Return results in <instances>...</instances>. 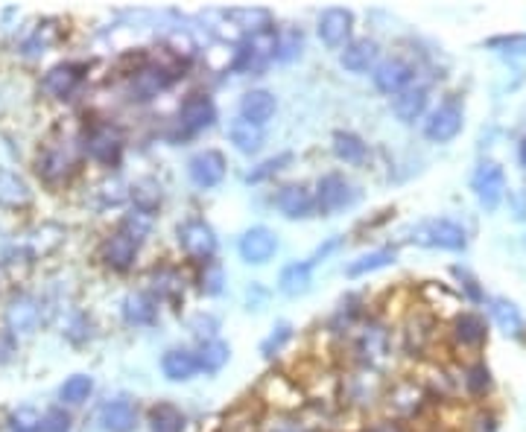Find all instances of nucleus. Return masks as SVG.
<instances>
[{
    "instance_id": "49530a36",
    "label": "nucleus",
    "mask_w": 526,
    "mask_h": 432,
    "mask_svg": "<svg viewBox=\"0 0 526 432\" xmlns=\"http://www.w3.org/2000/svg\"><path fill=\"white\" fill-rule=\"evenodd\" d=\"M489 47H506L503 53H526V38L511 35V38H491Z\"/></svg>"
},
{
    "instance_id": "2f4dec72",
    "label": "nucleus",
    "mask_w": 526,
    "mask_h": 432,
    "mask_svg": "<svg viewBox=\"0 0 526 432\" xmlns=\"http://www.w3.org/2000/svg\"><path fill=\"white\" fill-rule=\"evenodd\" d=\"M395 248H375V252L369 255H359L357 260L349 263V269H345V275L349 277H359V275H369V272H378V269H386L395 263Z\"/></svg>"
},
{
    "instance_id": "ddd939ff",
    "label": "nucleus",
    "mask_w": 526,
    "mask_h": 432,
    "mask_svg": "<svg viewBox=\"0 0 526 432\" xmlns=\"http://www.w3.org/2000/svg\"><path fill=\"white\" fill-rule=\"evenodd\" d=\"M187 176L197 187L211 190L226 178V158L217 149H202L187 161Z\"/></svg>"
},
{
    "instance_id": "412c9836",
    "label": "nucleus",
    "mask_w": 526,
    "mask_h": 432,
    "mask_svg": "<svg viewBox=\"0 0 526 432\" xmlns=\"http://www.w3.org/2000/svg\"><path fill=\"white\" fill-rule=\"evenodd\" d=\"M100 424L106 432H132L137 424V409L135 403L126 397H115L108 400L106 407L100 409Z\"/></svg>"
},
{
    "instance_id": "a878e982",
    "label": "nucleus",
    "mask_w": 526,
    "mask_h": 432,
    "mask_svg": "<svg viewBox=\"0 0 526 432\" xmlns=\"http://www.w3.org/2000/svg\"><path fill=\"white\" fill-rule=\"evenodd\" d=\"M310 284H313V263L310 260L289 263V266H284V272L278 277V289L284 292V296H289V298L304 296V292L310 289Z\"/></svg>"
},
{
    "instance_id": "5701e85b",
    "label": "nucleus",
    "mask_w": 526,
    "mask_h": 432,
    "mask_svg": "<svg viewBox=\"0 0 526 432\" xmlns=\"http://www.w3.org/2000/svg\"><path fill=\"white\" fill-rule=\"evenodd\" d=\"M161 371H164V377L173 383H187L197 377L199 359H197V354L185 351V347H173V351L161 357Z\"/></svg>"
},
{
    "instance_id": "f704fd0d",
    "label": "nucleus",
    "mask_w": 526,
    "mask_h": 432,
    "mask_svg": "<svg viewBox=\"0 0 526 432\" xmlns=\"http://www.w3.org/2000/svg\"><path fill=\"white\" fill-rule=\"evenodd\" d=\"M228 357H231V347H228L226 342H219V339H207V342H202L199 354H197L199 368L207 371V374H217V371L228 362Z\"/></svg>"
},
{
    "instance_id": "1a4fd4ad",
    "label": "nucleus",
    "mask_w": 526,
    "mask_h": 432,
    "mask_svg": "<svg viewBox=\"0 0 526 432\" xmlns=\"http://www.w3.org/2000/svg\"><path fill=\"white\" fill-rule=\"evenodd\" d=\"M371 79H375V88L380 94L398 96L415 85V65L400 59V55H392V59H383L375 71H371Z\"/></svg>"
},
{
    "instance_id": "2eb2a0df",
    "label": "nucleus",
    "mask_w": 526,
    "mask_h": 432,
    "mask_svg": "<svg viewBox=\"0 0 526 432\" xmlns=\"http://www.w3.org/2000/svg\"><path fill=\"white\" fill-rule=\"evenodd\" d=\"M380 47L375 38H357L339 53V65L349 74H369L380 65Z\"/></svg>"
},
{
    "instance_id": "c9c22d12",
    "label": "nucleus",
    "mask_w": 526,
    "mask_h": 432,
    "mask_svg": "<svg viewBox=\"0 0 526 432\" xmlns=\"http://www.w3.org/2000/svg\"><path fill=\"white\" fill-rule=\"evenodd\" d=\"M462 386L470 397H486L491 392V371L486 362H470L462 374Z\"/></svg>"
},
{
    "instance_id": "aec40b11",
    "label": "nucleus",
    "mask_w": 526,
    "mask_h": 432,
    "mask_svg": "<svg viewBox=\"0 0 526 432\" xmlns=\"http://www.w3.org/2000/svg\"><path fill=\"white\" fill-rule=\"evenodd\" d=\"M357 354L366 366H378L389 354V333L380 325H366L357 337Z\"/></svg>"
},
{
    "instance_id": "393cba45",
    "label": "nucleus",
    "mask_w": 526,
    "mask_h": 432,
    "mask_svg": "<svg viewBox=\"0 0 526 432\" xmlns=\"http://www.w3.org/2000/svg\"><path fill=\"white\" fill-rule=\"evenodd\" d=\"M427 100H430V91H427V85H412L407 88L404 94H398L392 100V111L395 117L400 123H415L427 108Z\"/></svg>"
},
{
    "instance_id": "864d4df0",
    "label": "nucleus",
    "mask_w": 526,
    "mask_h": 432,
    "mask_svg": "<svg viewBox=\"0 0 526 432\" xmlns=\"http://www.w3.org/2000/svg\"><path fill=\"white\" fill-rule=\"evenodd\" d=\"M275 432H308V429H298V427H278Z\"/></svg>"
},
{
    "instance_id": "bb28decb",
    "label": "nucleus",
    "mask_w": 526,
    "mask_h": 432,
    "mask_svg": "<svg viewBox=\"0 0 526 432\" xmlns=\"http://www.w3.org/2000/svg\"><path fill=\"white\" fill-rule=\"evenodd\" d=\"M123 318L135 327H147L158 318V301L147 296V292H132L123 301Z\"/></svg>"
},
{
    "instance_id": "603ef678",
    "label": "nucleus",
    "mask_w": 526,
    "mask_h": 432,
    "mask_svg": "<svg viewBox=\"0 0 526 432\" xmlns=\"http://www.w3.org/2000/svg\"><path fill=\"white\" fill-rule=\"evenodd\" d=\"M518 161H521V166L526 170V135H523V141H521V146H518Z\"/></svg>"
},
{
    "instance_id": "c756f323",
    "label": "nucleus",
    "mask_w": 526,
    "mask_h": 432,
    "mask_svg": "<svg viewBox=\"0 0 526 432\" xmlns=\"http://www.w3.org/2000/svg\"><path fill=\"white\" fill-rule=\"evenodd\" d=\"M228 141L234 144V149L243 152V156H258L263 146V132L255 123H246L243 117H238V120H231V126H228Z\"/></svg>"
},
{
    "instance_id": "4468645a",
    "label": "nucleus",
    "mask_w": 526,
    "mask_h": 432,
    "mask_svg": "<svg viewBox=\"0 0 526 432\" xmlns=\"http://www.w3.org/2000/svg\"><path fill=\"white\" fill-rule=\"evenodd\" d=\"M275 207L287 219H308L316 211V193H310L304 185H284L275 193Z\"/></svg>"
},
{
    "instance_id": "72a5a7b5",
    "label": "nucleus",
    "mask_w": 526,
    "mask_h": 432,
    "mask_svg": "<svg viewBox=\"0 0 526 432\" xmlns=\"http://www.w3.org/2000/svg\"><path fill=\"white\" fill-rule=\"evenodd\" d=\"M164 199V193H161V185L156 178H141V181H135V187H132V202H135V211H141V214H156L158 211V205Z\"/></svg>"
},
{
    "instance_id": "4be33fe9",
    "label": "nucleus",
    "mask_w": 526,
    "mask_h": 432,
    "mask_svg": "<svg viewBox=\"0 0 526 432\" xmlns=\"http://www.w3.org/2000/svg\"><path fill=\"white\" fill-rule=\"evenodd\" d=\"M489 313H491V318H494V325L501 327L506 337H511V339H523V337H526L523 313L518 310L515 301H509V298H491V301H489Z\"/></svg>"
},
{
    "instance_id": "3c124183",
    "label": "nucleus",
    "mask_w": 526,
    "mask_h": 432,
    "mask_svg": "<svg viewBox=\"0 0 526 432\" xmlns=\"http://www.w3.org/2000/svg\"><path fill=\"white\" fill-rule=\"evenodd\" d=\"M363 432H404L398 424H392V421H380V424H375V427H369V429H363Z\"/></svg>"
},
{
    "instance_id": "cd10ccee",
    "label": "nucleus",
    "mask_w": 526,
    "mask_h": 432,
    "mask_svg": "<svg viewBox=\"0 0 526 432\" xmlns=\"http://www.w3.org/2000/svg\"><path fill=\"white\" fill-rule=\"evenodd\" d=\"M38 316H41V313H38L35 298L18 296V298H12L9 310H6V325H9L12 333H30V330H35V325H38Z\"/></svg>"
},
{
    "instance_id": "6e6552de",
    "label": "nucleus",
    "mask_w": 526,
    "mask_h": 432,
    "mask_svg": "<svg viewBox=\"0 0 526 432\" xmlns=\"http://www.w3.org/2000/svg\"><path fill=\"white\" fill-rule=\"evenodd\" d=\"M178 246L190 260L211 263L217 255V234L202 219H187L178 226Z\"/></svg>"
},
{
    "instance_id": "423d86ee",
    "label": "nucleus",
    "mask_w": 526,
    "mask_h": 432,
    "mask_svg": "<svg viewBox=\"0 0 526 432\" xmlns=\"http://www.w3.org/2000/svg\"><path fill=\"white\" fill-rule=\"evenodd\" d=\"M470 190H474L477 202L486 207V211H497L506 199V173L497 161H482L474 178H470Z\"/></svg>"
},
{
    "instance_id": "09e8293b",
    "label": "nucleus",
    "mask_w": 526,
    "mask_h": 432,
    "mask_svg": "<svg viewBox=\"0 0 526 432\" xmlns=\"http://www.w3.org/2000/svg\"><path fill=\"white\" fill-rule=\"evenodd\" d=\"M453 272H456V277H462V281H465L462 286L468 289V298H470V301H482V298H486V296H482V289L477 286V281H474V277H470L468 272H462V269H453Z\"/></svg>"
},
{
    "instance_id": "7ed1b4c3",
    "label": "nucleus",
    "mask_w": 526,
    "mask_h": 432,
    "mask_svg": "<svg viewBox=\"0 0 526 432\" xmlns=\"http://www.w3.org/2000/svg\"><path fill=\"white\" fill-rule=\"evenodd\" d=\"M86 152L103 166H117L123 158V132L108 120L94 123L86 129Z\"/></svg>"
},
{
    "instance_id": "a211bd4d",
    "label": "nucleus",
    "mask_w": 526,
    "mask_h": 432,
    "mask_svg": "<svg viewBox=\"0 0 526 432\" xmlns=\"http://www.w3.org/2000/svg\"><path fill=\"white\" fill-rule=\"evenodd\" d=\"M137 246L141 243H137L135 236H129L126 231H115L103 243V263L115 272H126L137 257Z\"/></svg>"
},
{
    "instance_id": "4c0bfd02",
    "label": "nucleus",
    "mask_w": 526,
    "mask_h": 432,
    "mask_svg": "<svg viewBox=\"0 0 526 432\" xmlns=\"http://www.w3.org/2000/svg\"><path fill=\"white\" fill-rule=\"evenodd\" d=\"M94 392V380L88 374H74V377H67L59 388V397L62 403H71V407H79V403H86Z\"/></svg>"
},
{
    "instance_id": "a18cd8bd",
    "label": "nucleus",
    "mask_w": 526,
    "mask_h": 432,
    "mask_svg": "<svg viewBox=\"0 0 526 432\" xmlns=\"http://www.w3.org/2000/svg\"><path fill=\"white\" fill-rule=\"evenodd\" d=\"M41 432H71V415L62 407L45 412V417H41Z\"/></svg>"
},
{
    "instance_id": "f8f14e48",
    "label": "nucleus",
    "mask_w": 526,
    "mask_h": 432,
    "mask_svg": "<svg viewBox=\"0 0 526 432\" xmlns=\"http://www.w3.org/2000/svg\"><path fill=\"white\" fill-rule=\"evenodd\" d=\"M238 252L248 266H263V263H269L275 257V252H278V236H275L269 228L255 226L240 236Z\"/></svg>"
},
{
    "instance_id": "dca6fc26",
    "label": "nucleus",
    "mask_w": 526,
    "mask_h": 432,
    "mask_svg": "<svg viewBox=\"0 0 526 432\" xmlns=\"http://www.w3.org/2000/svg\"><path fill=\"white\" fill-rule=\"evenodd\" d=\"M450 337L460 347L477 351V347H482L489 339V325H486V318L477 313H460L450 325Z\"/></svg>"
},
{
    "instance_id": "39448f33",
    "label": "nucleus",
    "mask_w": 526,
    "mask_h": 432,
    "mask_svg": "<svg viewBox=\"0 0 526 432\" xmlns=\"http://www.w3.org/2000/svg\"><path fill=\"white\" fill-rule=\"evenodd\" d=\"M176 79H178V65L147 62L141 71H135V76H132V100L147 103L152 96H158L161 91H167Z\"/></svg>"
},
{
    "instance_id": "c85d7f7f",
    "label": "nucleus",
    "mask_w": 526,
    "mask_h": 432,
    "mask_svg": "<svg viewBox=\"0 0 526 432\" xmlns=\"http://www.w3.org/2000/svg\"><path fill=\"white\" fill-rule=\"evenodd\" d=\"M33 190L30 185L12 170H0V207H24L30 205Z\"/></svg>"
},
{
    "instance_id": "de8ad7c7",
    "label": "nucleus",
    "mask_w": 526,
    "mask_h": 432,
    "mask_svg": "<svg viewBox=\"0 0 526 432\" xmlns=\"http://www.w3.org/2000/svg\"><path fill=\"white\" fill-rule=\"evenodd\" d=\"M18 351V342H15V333L6 330V333H0V362H9L12 354Z\"/></svg>"
},
{
    "instance_id": "f3484780",
    "label": "nucleus",
    "mask_w": 526,
    "mask_h": 432,
    "mask_svg": "<svg viewBox=\"0 0 526 432\" xmlns=\"http://www.w3.org/2000/svg\"><path fill=\"white\" fill-rule=\"evenodd\" d=\"M82 79H86V65H79V62H62V65L50 67V71H47L45 88H47L53 96H59V100H71Z\"/></svg>"
},
{
    "instance_id": "b1692460",
    "label": "nucleus",
    "mask_w": 526,
    "mask_h": 432,
    "mask_svg": "<svg viewBox=\"0 0 526 432\" xmlns=\"http://www.w3.org/2000/svg\"><path fill=\"white\" fill-rule=\"evenodd\" d=\"M71 170H74V152H71V146H65V144L45 149V156L38 158V176L45 181H59Z\"/></svg>"
},
{
    "instance_id": "9b49d317",
    "label": "nucleus",
    "mask_w": 526,
    "mask_h": 432,
    "mask_svg": "<svg viewBox=\"0 0 526 432\" xmlns=\"http://www.w3.org/2000/svg\"><path fill=\"white\" fill-rule=\"evenodd\" d=\"M351 30H354V12L351 9H342V6H334L322 12L319 18V26H316V33H319L322 45L330 47V50H339V47H349L351 45Z\"/></svg>"
},
{
    "instance_id": "37998d69",
    "label": "nucleus",
    "mask_w": 526,
    "mask_h": 432,
    "mask_svg": "<svg viewBox=\"0 0 526 432\" xmlns=\"http://www.w3.org/2000/svg\"><path fill=\"white\" fill-rule=\"evenodd\" d=\"M149 228H152V216H149V214H141V211L129 214L126 219L120 222V231H126L129 236H135L137 243H141L144 236L149 234Z\"/></svg>"
},
{
    "instance_id": "f03ea898",
    "label": "nucleus",
    "mask_w": 526,
    "mask_h": 432,
    "mask_svg": "<svg viewBox=\"0 0 526 432\" xmlns=\"http://www.w3.org/2000/svg\"><path fill=\"white\" fill-rule=\"evenodd\" d=\"M465 126V108L456 96H448L445 103H439L430 117L424 120V137L433 144H450Z\"/></svg>"
},
{
    "instance_id": "9d476101",
    "label": "nucleus",
    "mask_w": 526,
    "mask_h": 432,
    "mask_svg": "<svg viewBox=\"0 0 526 432\" xmlns=\"http://www.w3.org/2000/svg\"><path fill=\"white\" fill-rule=\"evenodd\" d=\"M217 123V105L207 94H190L187 100L178 108V126L185 129V135H199L205 129H211Z\"/></svg>"
},
{
    "instance_id": "8fccbe9b",
    "label": "nucleus",
    "mask_w": 526,
    "mask_h": 432,
    "mask_svg": "<svg viewBox=\"0 0 526 432\" xmlns=\"http://www.w3.org/2000/svg\"><path fill=\"white\" fill-rule=\"evenodd\" d=\"M474 432H497V417L491 412H480L474 417Z\"/></svg>"
},
{
    "instance_id": "c03bdc74",
    "label": "nucleus",
    "mask_w": 526,
    "mask_h": 432,
    "mask_svg": "<svg viewBox=\"0 0 526 432\" xmlns=\"http://www.w3.org/2000/svg\"><path fill=\"white\" fill-rule=\"evenodd\" d=\"M12 432H41V417L35 409H18L9 417Z\"/></svg>"
},
{
    "instance_id": "a19ab883",
    "label": "nucleus",
    "mask_w": 526,
    "mask_h": 432,
    "mask_svg": "<svg viewBox=\"0 0 526 432\" xmlns=\"http://www.w3.org/2000/svg\"><path fill=\"white\" fill-rule=\"evenodd\" d=\"M289 337H293V327H289L287 322H281L278 327H275L272 333H269V337L267 339H263V345H260V354L263 357H275V354H278L281 351V347L289 342Z\"/></svg>"
},
{
    "instance_id": "ea45409f",
    "label": "nucleus",
    "mask_w": 526,
    "mask_h": 432,
    "mask_svg": "<svg viewBox=\"0 0 526 432\" xmlns=\"http://www.w3.org/2000/svg\"><path fill=\"white\" fill-rule=\"evenodd\" d=\"M223 284H226V272L219 269L214 260L205 263V269L199 275V286H202L205 296H219V292H223Z\"/></svg>"
},
{
    "instance_id": "e433bc0d",
    "label": "nucleus",
    "mask_w": 526,
    "mask_h": 432,
    "mask_svg": "<svg viewBox=\"0 0 526 432\" xmlns=\"http://www.w3.org/2000/svg\"><path fill=\"white\" fill-rule=\"evenodd\" d=\"M301 47H304V33L298 26H284V30H278V41H275V62L298 59Z\"/></svg>"
},
{
    "instance_id": "20e7f679",
    "label": "nucleus",
    "mask_w": 526,
    "mask_h": 432,
    "mask_svg": "<svg viewBox=\"0 0 526 432\" xmlns=\"http://www.w3.org/2000/svg\"><path fill=\"white\" fill-rule=\"evenodd\" d=\"M357 199V190L342 173H328L316 185V211L322 216H337L345 207H351Z\"/></svg>"
},
{
    "instance_id": "58836bf2",
    "label": "nucleus",
    "mask_w": 526,
    "mask_h": 432,
    "mask_svg": "<svg viewBox=\"0 0 526 432\" xmlns=\"http://www.w3.org/2000/svg\"><path fill=\"white\" fill-rule=\"evenodd\" d=\"M152 286H156L161 298H178V292H182V277L173 269H161L152 277Z\"/></svg>"
},
{
    "instance_id": "6ab92c4d",
    "label": "nucleus",
    "mask_w": 526,
    "mask_h": 432,
    "mask_svg": "<svg viewBox=\"0 0 526 432\" xmlns=\"http://www.w3.org/2000/svg\"><path fill=\"white\" fill-rule=\"evenodd\" d=\"M275 94L263 91V88H252L240 96V117L246 123H255V126H267V123L275 117Z\"/></svg>"
},
{
    "instance_id": "0eeeda50",
    "label": "nucleus",
    "mask_w": 526,
    "mask_h": 432,
    "mask_svg": "<svg viewBox=\"0 0 526 432\" xmlns=\"http://www.w3.org/2000/svg\"><path fill=\"white\" fill-rule=\"evenodd\" d=\"M275 41H278V33L275 30H260L246 35V41L238 50V62L234 67L243 74H260L275 59Z\"/></svg>"
},
{
    "instance_id": "f257e3e1",
    "label": "nucleus",
    "mask_w": 526,
    "mask_h": 432,
    "mask_svg": "<svg viewBox=\"0 0 526 432\" xmlns=\"http://www.w3.org/2000/svg\"><path fill=\"white\" fill-rule=\"evenodd\" d=\"M410 240L421 248H441V252H462L468 246V234L453 219H427L412 231Z\"/></svg>"
},
{
    "instance_id": "473e14b6",
    "label": "nucleus",
    "mask_w": 526,
    "mask_h": 432,
    "mask_svg": "<svg viewBox=\"0 0 526 432\" xmlns=\"http://www.w3.org/2000/svg\"><path fill=\"white\" fill-rule=\"evenodd\" d=\"M334 156L345 164H363L369 156V146L354 132H337L334 135Z\"/></svg>"
},
{
    "instance_id": "7c9ffc66",
    "label": "nucleus",
    "mask_w": 526,
    "mask_h": 432,
    "mask_svg": "<svg viewBox=\"0 0 526 432\" xmlns=\"http://www.w3.org/2000/svg\"><path fill=\"white\" fill-rule=\"evenodd\" d=\"M147 421H149L152 432H185V427H187L185 412L173 407V403H156V407L149 409Z\"/></svg>"
},
{
    "instance_id": "79ce46f5",
    "label": "nucleus",
    "mask_w": 526,
    "mask_h": 432,
    "mask_svg": "<svg viewBox=\"0 0 526 432\" xmlns=\"http://www.w3.org/2000/svg\"><path fill=\"white\" fill-rule=\"evenodd\" d=\"M293 161V156H289V152H284V156H278V158H269V161H263L258 170H252L246 176V181L248 185H258V181H267L269 176H275L278 170H284V164H289Z\"/></svg>"
}]
</instances>
